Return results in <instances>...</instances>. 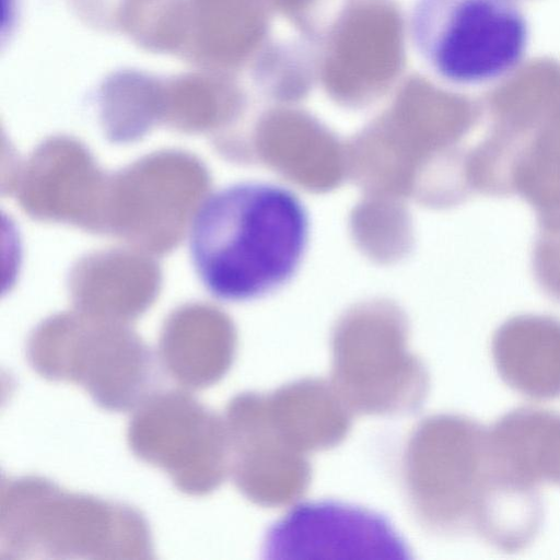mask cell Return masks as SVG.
I'll use <instances>...</instances> for the list:
<instances>
[{
  "label": "cell",
  "instance_id": "7",
  "mask_svg": "<svg viewBox=\"0 0 560 560\" xmlns=\"http://www.w3.org/2000/svg\"><path fill=\"white\" fill-rule=\"evenodd\" d=\"M265 395L276 427L305 454L337 446L350 431L351 411L323 378L298 380Z\"/></svg>",
  "mask_w": 560,
  "mask_h": 560
},
{
  "label": "cell",
  "instance_id": "2",
  "mask_svg": "<svg viewBox=\"0 0 560 560\" xmlns=\"http://www.w3.org/2000/svg\"><path fill=\"white\" fill-rule=\"evenodd\" d=\"M400 471L412 516L424 530L443 537L477 534L506 475L489 430L452 413L430 416L412 429Z\"/></svg>",
  "mask_w": 560,
  "mask_h": 560
},
{
  "label": "cell",
  "instance_id": "3",
  "mask_svg": "<svg viewBox=\"0 0 560 560\" xmlns=\"http://www.w3.org/2000/svg\"><path fill=\"white\" fill-rule=\"evenodd\" d=\"M408 30L425 65L457 85L483 84L512 72L529 35L518 0H416Z\"/></svg>",
  "mask_w": 560,
  "mask_h": 560
},
{
  "label": "cell",
  "instance_id": "8",
  "mask_svg": "<svg viewBox=\"0 0 560 560\" xmlns=\"http://www.w3.org/2000/svg\"><path fill=\"white\" fill-rule=\"evenodd\" d=\"M493 362L503 382L532 399L560 397V324L516 319L492 342Z\"/></svg>",
  "mask_w": 560,
  "mask_h": 560
},
{
  "label": "cell",
  "instance_id": "5",
  "mask_svg": "<svg viewBox=\"0 0 560 560\" xmlns=\"http://www.w3.org/2000/svg\"><path fill=\"white\" fill-rule=\"evenodd\" d=\"M265 559H410L389 521L374 511L336 501L300 504L267 532Z\"/></svg>",
  "mask_w": 560,
  "mask_h": 560
},
{
  "label": "cell",
  "instance_id": "4",
  "mask_svg": "<svg viewBox=\"0 0 560 560\" xmlns=\"http://www.w3.org/2000/svg\"><path fill=\"white\" fill-rule=\"evenodd\" d=\"M331 385L360 416H404L421 408L428 370L396 327H347L332 342Z\"/></svg>",
  "mask_w": 560,
  "mask_h": 560
},
{
  "label": "cell",
  "instance_id": "1",
  "mask_svg": "<svg viewBox=\"0 0 560 560\" xmlns=\"http://www.w3.org/2000/svg\"><path fill=\"white\" fill-rule=\"evenodd\" d=\"M310 217L290 188L240 182L208 195L188 229V253L203 288L218 300L260 299L287 284L306 253Z\"/></svg>",
  "mask_w": 560,
  "mask_h": 560
},
{
  "label": "cell",
  "instance_id": "9",
  "mask_svg": "<svg viewBox=\"0 0 560 560\" xmlns=\"http://www.w3.org/2000/svg\"><path fill=\"white\" fill-rule=\"evenodd\" d=\"M494 455L514 477L538 488L560 486V413L523 407L489 430Z\"/></svg>",
  "mask_w": 560,
  "mask_h": 560
},
{
  "label": "cell",
  "instance_id": "6",
  "mask_svg": "<svg viewBox=\"0 0 560 560\" xmlns=\"http://www.w3.org/2000/svg\"><path fill=\"white\" fill-rule=\"evenodd\" d=\"M234 474L254 503L277 508L295 502L311 483L307 454L293 446L273 423L266 396L247 393L230 406Z\"/></svg>",
  "mask_w": 560,
  "mask_h": 560
}]
</instances>
